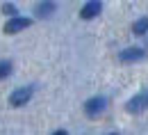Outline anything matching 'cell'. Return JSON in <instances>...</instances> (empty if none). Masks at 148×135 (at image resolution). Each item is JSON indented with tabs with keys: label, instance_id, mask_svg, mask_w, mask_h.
Segmentation results:
<instances>
[{
	"label": "cell",
	"instance_id": "8992f818",
	"mask_svg": "<svg viewBox=\"0 0 148 135\" xmlns=\"http://www.w3.org/2000/svg\"><path fill=\"white\" fill-rule=\"evenodd\" d=\"M144 51L141 48H125V51H121V62H139V60H144Z\"/></svg>",
	"mask_w": 148,
	"mask_h": 135
},
{
	"label": "cell",
	"instance_id": "7c38bea8",
	"mask_svg": "<svg viewBox=\"0 0 148 135\" xmlns=\"http://www.w3.org/2000/svg\"><path fill=\"white\" fill-rule=\"evenodd\" d=\"M110 135H119V133H110Z\"/></svg>",
	"mask_w": 148,
	"mask_h": 135
},
{
	"label": "cell",
	"instance_id": "8fae6325",
	"mask_svg": "<svg viewBox=\"0 0 148 135\" xmlns=\"http://www.w3.org/2000/svg\"><path fill=\"white\" fill-rule=\"evenodd\" d=\"M53 135H69V133H66V131H55Z\"/></svg>",
	"mask_w": 148,
	"mask_h": 135
},
{
	"label": "cell",
	"instance_id": "5b68a950",
	"mask_svg": "<svg viewBox=\"0 0 148 135\" xmlns=\"http://www.w3.org/2000/svg\"><path fill=\"white\" fill-rule=\"evenodd\" d=\"M30 98H32V87H21V89H16V92H12L9 103L16 105V108H21V105H25Z\"/></svg>",
	"mask_w": 148,
	"mask_h": 135
},
{
	"label": "cell",
	"instance_id": "ba28073f",
	"mask_svg": "<svg viewBox=\"0 0 148 135\" xmlns=\"http://www.w3.org/2000/svg\"><path fill=\"white\" fill-rule=\"evenodd\" d=\"M132 32L134 35H146L148 32V16H144V19H139L134 25H132Z\"/></svg>",
	"mask_w": 148,
	"mask_h": 135
},
{
	"label": "cell",
	"instance_id": "30bf717a",
	"mask_svg": "<svg viewBox=\"0 0 148 135\" xmlns=\"http://www.w3.org/2000/svg\"><path fill=\"white\" fill-rule=\"evenodd\" d=\"M2 14H7V16H16V7H14L12 2H5V5H2Z\"/></svg>",
	"mask_w": 148,
	"mask_h": 135
},
{
	"label": "cell",
	"instance_id": "9c48e42d",
	"mask_svg": "<svg viewBox=\"0 0 148 135\" xmlns=\"http://www.w3.org/2000/svg\"><path fill=\"white\" fill-rule=\"evenodd\" d=\"M9 73H12V62L9 60H2L0 62V78H7Z\"/></svg>",
	"mask_w": 148,
	"mask_h": 135
},
{
	"label": "cell",
	"instance_id": "277c9868",
	"mask_svg": "<svg viewBox=\"0 0 148 135\" xmlns=\"http://www.w3.org/2000/svg\"><path fill=\"white\" fill-rule=\"evenodd\" d=\"M100 9H103V2H100V0H89V2L80 9V19L91 21V19H96V16L100 14Z\"/></svg>",
	"mask_w": 148,
	"mask_h": 135
},
{
	"label": "cell",
	"instance_id": "6da1fadb",
	"mask_svg": "<svg viewBox=\"0 0 148 135\" xmlns=\"http://www.w3.org/2000/svg\"><path fill=\"white\" fill-rule=\"evenodd\" d=\"M30 25H32V21L25 19V16H12V19L5 23L2 32H5V35H16V32L25 30V28H30Z\"/></svg>",
	"mask_w": 148,
	"mask_h": 135
},
{
	"label": "cell",
	"instance_id": "52a82bcc",
	"mask_svg": "<svg viewBox=\"0 0 148 135\" xmlns=\"http://www.w3.org/2000/svg\"><path fill=\"white\" fill-rule=\"evenodd\" d=\"M53 12H55V2L53 0H41L37 5V9H34V14H37L39 19H48Z\"/></svg>",
	"mask_w": 148,
	"mask_h": 135
},
{
	"label": "cell",
	"instance_id": "3957f363",
	"mask_svg": "<svg viewBox=\"0 0 148 135\" xmlns=\"http://www.w3.org/2000/svg\"><path fill=\"white\" fill-rule=\"evenodd\" d=\"M105 108H107V98L105 96H93L84 103V112L89 117H98L100 112H105Z\"/></svg>",
	"mask_w": 148,
	"mask_h": 135
},
{
	"label": "cell",
	"instance_id": "7a4b0ae2",
	"mask_svg": "<svg viewBox=\"0 0 148 135\" xmlns=\"http://www.w3.org/2000/svg\"><path fill=\"white\" fill-rule=\"evenodd\" d=\"M148 108V89L146 92H139L137 96H132L128 101V105H125V110L132 112V115H137V112H144Z\"/></svg>",
	"mask_w": 148,
	"mask_h": 135
}]
</instances>
